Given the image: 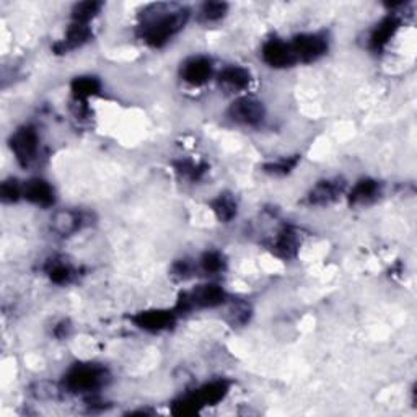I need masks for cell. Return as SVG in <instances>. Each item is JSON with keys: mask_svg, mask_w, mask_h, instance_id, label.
Returning a JSON list of instances; mask_svg holds the SVG:
<instances>
[{"mask_svg": "<svg viewBox=\"0 0 417 417\" xmlns=\"http://www.w3.org/2000/svg\"><path fill=\"white\" fill-rule=\"evenodd\" d=\"M189 12L186 8H172L168 5H152L142 17V38L153 48L163 46L188 22Z\"/></svg>", "mask_w": 417, "mask_h": 417, "instance_id": "1", "label": "cell"}, {"mask_svg": "<svg viewBox=\"0 0 417 417\" xmlns=\"http://www.w3.org/2000/svg\"><path fill=\"white\" fill-rule=\"evenodd\" d=\"M107 380V371L92 364L75 365L64 376V386L70 393H93L102 388Z\"/></svg>", "mask_w": 417, "mask_h": 417, "instance_id": "2", "label": "cell"}, {"mask_svg": "<svg viewBox=\"0 0 417 417\" xmlns=\"http://www.w3.org/2000/svg\"><path fill=\"white\" fill-rule=\"evenodd\" d=\"M227 294L217 284H204L198 285L193 292L183 294V297L178 301V310L189 311L193 308H215L225 303Z\"/></svg>", "mask_w": 417, "mask_h": 417, "instance_id": "3", "label": "cell"}, {"mask_svg": "<svg viewBox=\"0 0 417 417\" xmlns=\"http://www.w3.org/2000/svg\"><path fill=\"white\" fill-rule=\"evenodd\" d=\"M10 147L20 165L28 167L36 158L39 150V135L32 125H23L17 129L10 139Z\"/></svg>", "mask_w": 417, "mask_h": 417, "instance_id": "4", "label": "cell"}, {"mask_svg": "<svg viewBox=\"0 0 417 417\" xmlns=\"http://www.w3.org/2000/svg\"><path fill=\"white\" fill-rule=\"evenodd\" d=\"M290 46H292L295 59L308 64L324 56L328 51V39L323 34L306 33L295 38Z\"/></svg>", "mask_w": 417, "mask_h": 417, "instance_id": "5", "label": "cell"}, {"mask_svg": "<svg viewBox=\"0 0 417 417\" xmlns=\"http://www.w3.org/2000/svg\"><path fill=\"white\" fill-rule=\"evenodd\" d=\"M230 118L241 125H258L266 118L263 103L251 97H240L228 109Z\"/></svg>", "mask_w": 417, "mask_h": 417, "instance_id": "6", "label": "cell"}, {"mask_svg": "<svg viewBox=\"0 0 417 417\" xmlns=\"http://www.w3.org/2000/svg\"><path fill=\"white\" fill-rule=\"evenodd\" d=\"M263 60L269 67L285 69L297 62L290 43H284L280 39H269L263 46Z\"/></svg>", "mask_w": 417, "mask_h": 417, "instance_id": "7", "label": "cell"}, {"mask_svg": "<svg viewBox=\"0 0 417 417\" xmlns=\"http://www.w3.org/2000/svg\"><path fill=\"white\" fill-rule=\"evenodd\" d=\"M212 62L203 56L188 59L183 64V67H181V77H183L184 82L194 85V87L207 83L209 78L212 77Z\"/></svg>", "mask_w": 417, "mask_h": 417, "instance_id": "8", "label": "cell"}, {"mask_svg": "<svg viewBox=\"0 0 417 417\" xmlns=\"http://www.w3.org/2000/svg\"><path fill=\"white\" fill-rule=\"evenodd\" d=\"M23 198L39 207H51L54 204L53 186L41 178H33L23 186Z\"/></svg>", "mask_w": 417, "mask_h": 417, "instance_id": "9", "label": "cell"}, {"mask_svg": "<svg viewBox=\"0 0 417 417\" xmlns=\"http://www.w3.org/2000/svg\"><path fill=\"white\" fill-rule=\"evenodd\" d=\"M134 323L145 331H163L175 323V313L168 310L142 311L135 316Z\"/></svg>", "mask_w": 417, "mask_h": 417, "instance_id": "10", "label": "cell"}, {"mask_svg": "<svg viewBox=\"0 0 417 417\" xmlns=\"http://www.w3.org/2000/svg\"><path fill=\"white\" fill-rule=\"evenodd\" d=\"M399 22L398 18L390 15V17H385L381 22L376 25L374 32L370 34V48L374 51H381L386 44L390 43V39L395 36V33L398 32Z\"/></svg>", "mask_w": 417, "mask_h": 417, "instance_id": "11", "label": "cell"}, {"mask_svg": "<svg viewBox=\"0 0 417 417\" xmlns=\"http://www.w3.org/2000/svg\"><path fill=\"white\" fill-rule=\"evenodd\" d=\"M343 183L339 179H324L321 181L311 189V193L308 196V200L311 204L316 205H323V204H329L331 200L338 199V196L343 193Z\"/></svg>", "mask_w": 417, "mask_h": 417, "instance_id": "12", "label": "cell"}, {"mask_svg": "<svg viewBox=\"0 0 417 417\" xmlns=\"http://www.w3.org/2000/svg\"><path fill=\"white\" fill-rule=\"evenodd\" d=\"M219 80L220 83H224L225 87L237 90V92H241V90L248 88V85L251 82V75L246 69L238 67V65H230V67H225L222 72L219 74Z\"/></svg>", "mask_w": 417, "mask_h": 417, "instance_id": "13", "label": "cell"}, {"mask_svg": "<svg viewBox=\"0 0 417 417\" xmlns=\"http://www.w3.org/2000/svg\"><path fill=\"white\" fill-rule=\"evenodd\" d=\"M53 227L59 235L69 237L82 227V215L72 210H60L53 219Z\"/></svg>", "mask_w": 417, "mask_h": 417, "instance_id": "14", "label": "cell"}, {"mask_svg": "<svg viewBox=\"0 0 417 417\" xmlns=\"http://www.w3.org/2000/svg\"><path fill=\"white\" fill-rule=\"evenodd\" d=\"M378 194H380V184L376 183V181L362 179L354 186L353 191H350L349 199H350V204L362 205V204H369V203H371V200H375Z\"/></svg>", "mask_w": 417, "mask_h": 417, "instance_id": "15", "label": "cell"}, {"mask_svg": "<svg viewBox=\"0 0 417 417\" xmlns=\"http://www.w3.org/2000/svg\"><path fill=\"white\" fill-rule=\"evenodd\" d=\"M92 36V32H90L87 23H78L72 22V25L67 28V34H65V39L60 43V48L62 51H67V49H75L80 48L85 44Z\"/></svg>", "mask_w": 417, "mask_h": 417, "instance_id": "16", "label": "cell"}, {"mask_svg": "<svg viewBox=\"0 0 417 417\" xmlns=\"http://www.w3.org/2000/svg\"><path fill=\"white\" fill-rule=\"evenodd\" d=\"M297 246H299V238L297 233L294 230L285 228L279 233V237L275 238L274 243V251L282 258H292L297 253Z\"/></svg>", "mask_w": 417, "mask_h": 417, "instance_id": "17", "label": "cell"}, {"mask_svg": "<svg viewBox=\"0 0 417 417\" xmlns=\"http://www.w3.org/2000/svg\"><path fill=\"white\" fill-rule=\"evenodd\" d=\"M212 209L220 222H230L237 215V203L230 194L219 196L212 203Z\"/></svg>", "mask_w": 417, "mask_h": 417, "instance_id": "18", "label": "cell"}, {"mask_svg": "<svg viewBox=\"0 0 417 417\" xmlns=\"http://www.w3.org/2000/svg\"><path fill=\"white\" fill-rule=\"evenodd\" d=\"M100 92V82L95 77H77L72 82V93L77 100H87Z\"/></svg>", "mask_w": 417, "mask_h": 417, "instance_id": "19", "label": "cell"}, {"mask_svg": "<svg viewBox=\"0 0 417 417\" xmlns=\"http://www.w3.org/2000/svg\"><path fill=\"white\" fill-rule=\"evenodd\" d=\"M199 264H200V269H203L204 273L209 275H215V274L222 273L225 268L222 254L217 253V251H207V253H204L203 258H200V261H199Z\"/></svg>", "mask_w": 417, "mask_h": 417, "instance_id": "20", "label": "cell"}, {"mask_svg": "<svg viewBox=\"0 0 417 417\" xmlns=\"http://www.w3.org/2000/svg\"><path fill=\"white\" fill-rule=\"evenodd\" d=\"M100 8H102V4L100 2H82V4H77L72 10V18L74 22H78V23H87L93 17H97V13L100 12Z\"/></svg>", "mask_w": 417, "mask_h": 417, "instance_id": "21", "label": "cell"}, {"mask_svg": "<svg viewBox=\"0 0 417 417\" xmlns=\"http://www.w3.org/2000/svg\"><path fill=\"white\" fill-rule=\"evenodd\" d=\"M227 13V4L224 2H207L200 8L199 17L203 22H217V20L224 18V15Z\"/></svg>", "mask_w": 417, "mask_h": 417, "instance_id": "22", "label": "cell"}, {"mask_svg": "<svg viewBox=\"0 0 417 417\" xmlns=\"http://www.w3.org/2000/svg\"><path fill=\"white\" fill-rule=\"evenodd\" d=\"M0 196L5 203H17L23 196V186H20L15 179L4 181L2 188H0Z\"/></svg>", "mask_w": 417, "mask_h": 417, "instance_id": "23", "label": "cell"}, {"mask_svg": "<svg viewBox=\"0 0 417 417\" xmlns=\"http://www.w3.org/2000/svg\"><path fill=\"white\" fill-rule=\"evenodd\" d=\"M48 273H49V278H51L53 282H56V284L69 282L74 275L70 266L64 264V263H54L51 268H49Z\"/></svg>", "mask_w": 417, "mask_h": 417, "instance_id": "24", "label": "cell"}, {"mask_svg": "<svg viewBox=\"0 0 417 417\" xmlns=\"http://www.w3.org/2000/svg\"><path fill=\"white\" fill-rule=\"evenodd\" d=\"M295 165H297V158H284L278 163H271L266 167L269 173L273 175H287L290 170H292Z\"/></svg>", "mask_w": 417, "mask_h": 417, "instance_id": "25", "label": "cell"}]
</instances>
